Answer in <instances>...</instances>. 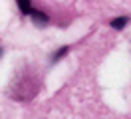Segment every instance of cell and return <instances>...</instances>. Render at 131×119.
Masks as SVG:
<instances>
[{"instance_id":"cell-5","label":"cell","mask_w":131,"mask_h":119,"mask_svg":"<svg viewBox=\"0 0 131 119\" xmlns=\"http://www.w3.org/2000/svg\"><path fill=\"white\" fill-rule=\"evenodd\" d=\"M2 54H4V50H2V48H0V58H2Z\"/></svg>"},{"instance_id":"cell-4","label":"cell","mask_w":131,"mask_h":119,"mask_svg":"<svg viewBox=\"0 0 131 119\" xmlns=\"http://www.w3.org/2000/svg\"><path fill=\"white\" fill-rule=\"evenodd\" d=\"M68 52H70V46H62L60 50H56V52L52 54V58H50V60H52V63H56L58 60H62V58H64Z\"/></svg>"},{"instance_id":"cell-1","label":"cell","mask_w":131,"mask_h":119,"mask_svg":"<svg viewBox=\"0 0 131 119\" xmlns=\"http://www.w3.org/2000/svg\"><path fill=\"white\" fill-rule=\"evenodd\" d=\"M30 18L34 20V24H36V26H46V24L50 22L48 14H46V12H42V10H36V8L32 10V14H30Z\"/></svg>"},{"instance_id":"cell-2","label":"cell","mask_w":131,"mask_h":119,"mask_svg":"<svg viewBox=\"0 0 131 119\" xmlns=\"http://www.w3.org/2000/svg\"><path fill=\"white\" fill-rule=\"evenodd\" d=\"M127 22H129V16H117L113 20H109V26L115 28V30H123L127 26Z\"/></svg>"},{"instance_id":"cell-3","label":"cell","mask_w":131,"mask_h":119,"mask_svg":"<svg viewBox=\"0 0 131 119\" xmlns=\"http://www.w3.org/2000/svg\"><path fill=\"white\" fill-rule=\"evenodd\" d=\"M18 10L22 12V14H32V10H34V6H32V2L30 0H18Z\"/></svg>"}]
</instances>
